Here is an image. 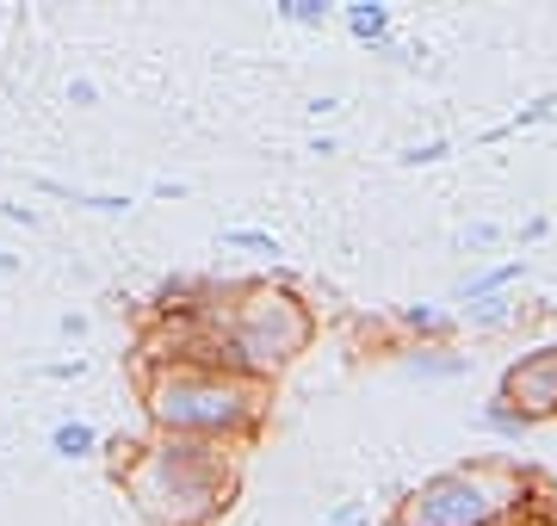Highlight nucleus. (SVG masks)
Masks as SVG:
<instances>
[{
    "label": "nucleus",
    "instance_id": "obj_1",
    "mask_svg": "<svg viewBox=\"0 0 557 526\" xmlns=\"http://www.w3.org/2000/svg\"><path fill=\"white\" fill-rule=\"evenodd\" d=\"M119 452V489L149 526H218L242 489V446L230 440H180V434H149V440L112 446Z\"/></svg>",
    "mask_w": 557,
    "mask_h": 526
},
{
    "label": "nucleus",
    "instance_id": "obj_2",
    "mask_svg": "<svg viewBox=\"0 0 557 526\" xmlns=\"http://www.w3.org/2000/svg\"><path fill=\"white\" fill-rule=\"evenodd\" d=\"M143 409H149L156 434L248 446V434L267 415V385L242 378L230 365H149L143 372Z\"/></svg>",
    "mask_w": 557,
    "mask_h": 526
},
{
    "label": "nucleus",
    "instance_id": "obj_3",
    "mask_svg": "<svg viewBox=\"0 0 557 526\" xmlns=\"http://www.w3.org/2000/svg\"><path fill=\"white\" fill-rule=\"evenodd\" d=\"M205 316L218 328V360L255 385H273L317 341V316L292 285H230Z\"/></svg>",
    "mask_w": 557,
    "mask_h": 526
},
{
    "label": "nucleus",
    "instance_id": "obj_4",
    "mask_svg": "<svg viewBox=\"0 0 557 526\" xmlns=\"http://www.w3.org/2000/svg\"><path fill=\"white\" fill-rule=\"evenodd\" d=\"M533 477L508 459H478V465H453L421 477L403 508L391 514L397 526H502L533 514Z\"/></svg>",
    "mask_w": 557,
    "mask_h": 526
},
{
    "label": "nucleus",
    "instance_id": "obj_5",
    "mask_svg": "<svg viewBox=\"0 0 557 526\" xmlns=\"http://www.w3.org/2000/svg\"><path fill=\"white\" fill-rule=\"evenodd\" d=\"M496 397H508V403L527 415V422H557V341L533 347V353H520L508 372H502V390Z\"/></svg>",
    "mask_w": 557,
    "mask_h": 526
},
{
    "label": "nucleus",
    "instance_id": "obj_6",
    "mask_svg": "<svg viewBox=\"0 0 557 526\" xmlns=\"http://www.w3.org/2000/svg\"><path fill=\"white\" fill-rule=\"evenodd\" d=\"M391 365L403 378H416V385H453V378L471 372V353H458L453 341H403Z\"/></svg>",
    "mask_w": 557,
    "mask_h": 526
},
{
    "label": "nucleus",
    "instance_id": "obj_7",
    "mask_svg": "<svg viewBox=\"0 0 557 526\" xmlns=\"http://www.w3.org/2000/svg\"><path fill=\"white\" fill-rule=\"evenodd\" d=\"M397 323L409 328V341H453L458 335V316L446 304H403Z\"/></svg>",
    "mask_w": 557,
    "mask_h": 526
},
{
    "label": "nucleus",
    "instance_id": "obj_8",
    "mask_svg": "<svg viewBox=\"0 0 557 526\" xmlns=\"http://www.w3.org/2000/svg\"><path fill=\"white\" fill-rule=\"evenodd\" d=\"M520 273H527V261H502V266H483V273H471V279H458V304H478V298H508V285H520Z\"/></svg>",
    "mask_w": 557,
    "mask_h": 526
},
{
    "label": "nucleus",
    "instance_id": "obj_9",
    "mask_svg": "<svg viewBox=\"0 0 557 526\" xmlns=\"http://www.w3.org/2000/svg\"><path fill=\"white\" fill-rule=\"evenodd\" d=\"M478 427H483V434H496V440H515V446L533 434V422H527V415H520L508 397H490V403L478 409Z\"/></svg>",
    "mask_w": 557,
    "mask_h": 526
},
{
    "label": "nucleus",
    "instance_id": "obj_10",
    "mask_svg": "<svg viewBox=\"0 0 557 526\" xmlns=\"http://www.w3.org/2000/svg\"><path fill=\"white\" fill-rule=\"evenodd\" d=\"M341 20H347V32H354L359 43H384L391 38V7H379V0H354V7H341Z\"/></svg>",
    "mask_w": 557,
    "mask_h": 526
},
{
    "label": "nucleus",
    "instance_id": "obj_11",
    "mask_svg": "<svg viewBox=\"0 0 557 526\" xmlns=\"http://www.w3.org/2000/svg\"><path fill=\"white\" fill-rule=\"evenodd\" d=\"M38 192H50V199H69V204H81V211H100V217H119V211H131V199H124V192H81V186H62V180H38Z\"/></svg>",
    "mask_w": 557,
    "mask_h": 526
},
{
    "label": "nucleus",
    "instance_id": "obj_12",
    "mask_svg": "<svg viewBox=\"0 0 557 526\" xmlns=\"http://www.w3.org/2000/svg\"><path fill=\"white\" fill-rule=\"evenodd\" d=\"M552 118H557V93H539V100L520 105L502 130H483V142H502V137H515V130H533V124H552Z\"/></svg>",
    "mask_w": 557,
    "mask_h": 526
},
{
    "label": "nucleus",
    "instance_id": "obj_13",
    "mask_svg": "<svg viewBox=\"0 0 557 526\" xmlns=\"http://www.w3.org/2000/svg\"><path fill=\"white\" fill-rule=\"evenodd\" d=\"M465 323L478 335H496V328L515 323V298H478V304H465Z\"/></svg>",
    "mask_w": 557,
    "mask_h": 526
},
{
    "label": "nucleus",
    "instance_id": "obj_14",
    "mask_svg": "<svg viewBox=\"0 0 557 526\" xmlns=\"http://www.w3.org/2000/svg\"><path fill=\"white\" fill-rule=\"evenodd\" d=\"M50 446H57L62 459H87V452L100 446V434H94L87 422H57L50 427Z\"/></svg>",
    "mask_w": 557,
    "mask_h": 526
},
{
    "label": "nucleus",
    "instance_id": "obj_15",
    "mask_svg": "<svg viewBox=\"0 0 557 526\" xmlns=\"http://www.w3.org/2000/svg\"><path fill=\"white\" fill-rule=\"evenodd\" d=\"M446 155H453V142H446V137H428V142H409L397 162H403V167H434V162H446Z\"/></svg>",
    "mask_w": 557,
    "mask_h": 526
},
{
    "label": "nucleus",
    "instance_id": "obj_16",
    "mask_svg": "<svg viewBox=\"0 0 557 526\" xmlns=\"http://www.w3.org/2000/svg\"><path fill=\"white\" fill-rule=\"evenodd\" d=\"M278 20H292V25H322V20H329V7H322V0H278Z\"/></svg>",
    "mask_w": 557,
    "mask_h": 526
},
{
    "label": "nucleus",
    "instance_id": "obj_17",
    "mask_svg": "<svg viewBox=\"0 0 557 526\" xmlns=\"http://www.w3.org/2000/svg\"><path fill=\"white\" fill-rule=\"evenodd\" d=\"M322 526H372V508L359 502V496H347L341 508H329V514H322Z\"/></svg>",
    "mask_w": 557,
    "mask_h": 526
},
{
    "label": "nucleus",
    "instance_id": "obj_18",
    "mask_svg": "<svg viewBox=\"0 0 557 526\" xmlns=\"http://www.w3.org/2000/svg\"><path fill=\"white\" fill-rule=\"evenodd\" d=\"M223 248H255V254H278V242L267 229H223Z\"/></svg>",
    "mask_w": 557,
    "mask_h": 526
},
{
    "label": "nucleus",
    "instance_id": "obj_19",
    "mask_svg": "<svg viewBox=\"0 0 557 526\" xmlns=\"http://www.w3.org/2000/svg\"><path fill=\"white\" fill-rule=\"evenodd\" d=\"M458 242H465V248H496V242H502V223H471Z\"/></svg>",
    "mask_w": 557,
    "mask_h": 526
},
{
    "label": "nucleus",
    "instance_id": "obj_20",
    "mask_svg": "<svg viewBox=\"0 0 557 526\" xmlns=\"http://www.w3.org/2000/svg\"><path fill=\"white\" fill-rule=\"evenodd\" d=\"M87 360H69V365H38V378H81Z\"/></svg>",
    "mask_w": 557,
    "mask_h": 526
},
{
    "label": "nucleus",
    "instance_id": "obj_21",
    "mask_svg": "<svg viewBox=\"0 0 557 526\" xmlns=\"http://www.w3.org/2000/svg\"><path fill=\"white\" fill-rule=\"evenodd\" d=\"M100 100V87L94 82H69V105H94Z\"/></svg>",
    "mask_w": 557,
    "mask_h": 526
},
{
    "label": "nucleus",
    "instance_id": "obj_22",
    "mask_svg": "<svg viewBox=\"0 0 557 526\" xmlns=\"http://www.w3.org/2000/svg\"><path fill=\"white\" fill-rule=\"evenodd\" d=\"M0 211H7V217H13V223H25V229L38 223V211H32V204H0Z\"/></svg>",
    "mask_w": 557,
    "mask_h": 526
},
{
    "label": "nucleus",
    "instance_id": "obj_23",
    "mask_svg": "<svg viewBox=\"0 0 557 526\" xmlns=\"http://www.w3.org/2000/svg\"><path fill=\"white\" fill-rule=\"evenodd\" d=\"M545 229H552L545 217H527V229H520V242H545Z\"/></svg>",
    "mask_w": 557,
    "mask_h": 526
},
{
    "label": "nucleus",
    "instance_id": "obj_24",
    "mask_svg": "<svg viewBox=\"0 0 557 526\" xmlns=\"http://www.w3.org/2000/svg\"><path fill=\"white\" fill-rule=\"evenodd\" d=\"M57 328H62V335H69V341H81V335H87V316H62Z\"/></svg>",
    "mask_w": 557,
    "mask_h": 526
},
{
    "label": "nucleus",
    "instance_id": "obj_25",
    "mask_svg": "<svg viewBox=\"0 0 557 526\" xmlns=\"http://www.w3.org/2000/svg\"><path fill=\"white\" fill-rule=\"evenodd\" d=\"M502 526H557V521H545V514L533 508V514H520V521H502Z\"/></svg>",
    "mask_w": 557,
    "mask_h": 526
},
{
    "label": "nucleus",
    "instance_id": "obj_26",
    "mask_svg": "<svg viewBox=\"0 0 557 526\" xmlns=\"http://www.w3.org/2000/svg\"><path fill=\"white\" fill-rule=\"evenodd\" d=\"M0 273H20V261H13V254H7V248H0Z\"/></svg>",
    "mask_w": 557,
    "mask_h": 526
}]
</instances>
